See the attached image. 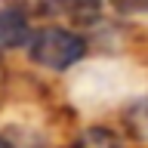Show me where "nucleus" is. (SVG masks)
Masks as SVG:
<instances>
[{
	"label": "nucleus",
	"mask_w": 148,
	"mask_h": 148,
	"mask_svg": "<svg viewBox=\"0 0 148 148\" xmlns=\"http://www.w3.org/2000/svg\"><path fill=\"white\" fill-rule=\"evenodd\" d=\"M92 53H96L92 40L83 28H74L68 22L37 18L34 31L22 49V59L46 77H65V74L83 68L92 59Z\"/></svg>",
	"instance_id": "f257e3e1"
},
{
	"label": "nucleus",
	"mask_w": 148,
	"mask_h": 148,
	"mask_svg": "<svg viewBox=\"0 0 148 148\" xmlns=\"http://www.w3.org/2000/svg\"><path fill=\"white\" fill-rule=\"evenodd\" d=\"M34 25L37 12L31 0H0V59L3 62L12 56H22Z\"/></svg>",
	"instance_id": "f03ea898"
},
{
	"label": "nucleus",
	"mask_w": 148,
	"mask_h": 148,
	"mask_svg": "<svg viewBox=\"0 0 148 148\" xmlns=\"http://www.w3.org/2000/svg\"><path fill=\"white\" fill-rule=\"evenodd\" d=\"M37 18H49V22H68L74 28H92L99 22L108 6L105 0H31Z\"/></svg>",
	"instance_id": "7ed1b4c3"
},
{
	"label": "nucleus",
	"mask_w": 148,
	"mask_h": 148,
	"mask_svg": "<svg viewBox=\"0 0 148 148\" xmlns=\"http://www.w3.org/2000/svg\"><path fill=\"white\" fill-rule=\"evenodd\" d=\"M65 148H136L117 120H86L74 127Z\"/></svg>",
	"instance_id": "20e7f679"
},
{
	"label": "nucleus",
	"mask_w": 148,
	"mask_h": 148,
	"mask_svg": "<svg viewBox=\"0 0 148 148\" xmlns=\"http://www.w3.org/2000/svg\"><path fill=\"white\" fill-rule=\"evenodd\" d=\"M117 123H120V130L133 139L136 148H148V92L133 96V99H127L120 105Z\"/></svg>",
	"instance_id": "39448f33"
},
{
	"label": "nucleus",
	"mask_w": 148,
	"mask_h": 148,
	"mask_svg": "<svg viewBox=\"0 0 148 148\" xmlns=\"http://www.w3.org/2000/svg\"><path fill=\"white\" fill-rule=\"evenodd\" d=\"M105 6L117 22H142V18H148V0H105Z\"/></svg>",
	"instance_id": "423d86ee"
},
{
	"label": "nucleus",
	"mask_w": 148,
	"mask_h": 148,
	"mask_svg": "<svg viewBox=\"0 0 148 148\" xmlns=\"http://www.w3.org/2000/svg\"><path fill=\"white\" fill-rule=\"evenodd\" d=\"M0 148H22V145L16 142V136H12L3 123H0Z\"/></svg>",
	"instance_id": "0eeeda50"
}]
</instances>
